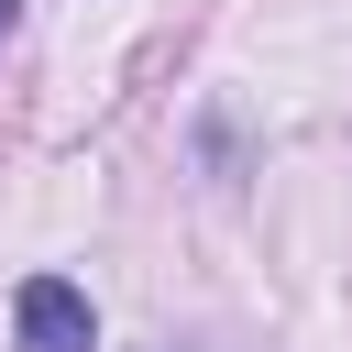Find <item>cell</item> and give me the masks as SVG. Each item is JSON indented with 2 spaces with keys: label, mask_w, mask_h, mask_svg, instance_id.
I'll use <instances>...</instances> for the list:
<instances>
[{
  "label": "cell",
  "mask_w": 352,
  "mask_h": 352,
  "mask_svg": "<svg viewBox=\"0 0 352 352\" xmlns=\"http://www.w3.org/2000/svg\"><path fill=\"white\" fill-rule=\"evenodd\" d=\"M11 330H22V352H99V319H88V297L66 275H33L11 297Z\"/></svg>",
  "instance_id": "obj_1"
},
{
  "label": "cell",
  "mask_w": 352,
  "mask_h": 352,
  "mask_svg": "<svg viewBox=\"0 0 352 352\" xmlns=\"http://www.w3.org/2000/svg\"><path fill=\"white\" fill-rule=\"evenodd\" d=\"M0 22H11V0H0Z\"/></svg>",
  "instance_id": "obj_2"
}]
</instances>
